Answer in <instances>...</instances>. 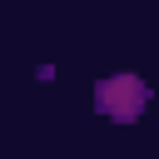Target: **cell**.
I'll return each mask as SVG.
<instances>
[{"instance_id":"1","label":"cell","mask_w":159,"mask_h":159,"mask_svg":"<svg viewBox=\"0 0 159 159\" xmlns=\"http://www.w3.org/2000/svg\"><path fill=\"white\" fill-rule=\"evenodd\" d=\"M99 104H104L109 114H119V119H129V114H134V109L144 104V89H139V84H134L129 75H124V80H109V84L99 89Z\"/></svg>"}]
</instances>
